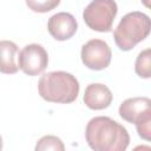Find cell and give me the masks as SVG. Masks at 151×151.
Segmentation results:
<instances>
[{
    "label": "cell",
    "instance_id": "obj_1",
    "mask_svg": "<svg viewBox=\"0 0 151 151\" xmlns=\"http://www.w3.org/2000/svg\"><path fill=\"white\" fill-rule=\"evenodd\" d=\"M87 145L94 151H124L130 144L127 130L110 117L92 118L85 130Z\"/></svg>",
    "mask_w": 151,
    "mask_h": 151
},
{
    "label": "cell",
    "instance_id": "obj_2",
    "mask_svg": "<svg viewBox=\"0 0 151 151\" xmlns=\"http://www.w3.org/2000/svg\"><path fill=\"white\" fill-rule=\"evenodd\" d=\"M79 81L65 71H53L42 74L38 83L40 97L50 103L71 104L79 94Z\"/></svg>",
    "mask_w": 151,
    "mask_h": 151
},
{
    "label": "cell",
    "instance_id": "obj_3",
    "mask_svg": "<svg viewBox=\"0 0 151 151\" xmlns=\"http://www.w3.org/2000/svg\"><path fill=\"white\" fill-rule=\"evenodd\" d=\"M151 21L149 15L143 12H130L119 21L113 32L117 47L120 51H131L137 44L143 41L150 34Z\"/></svg>",
    "mask_w": 151,
    "mask_h": 151
},
{
    "label": "cell",
    "instance_id": "obj_4",
    "mask_svg": "<svg viewBox=\"0 0 151 151\" xmlns=\"http://www.w3.org/2000/svg\"><path fill=\"white\" fill-rule=\"evenodd\" d=\"M119 116L127 123L134 124L138 136L149 142L151 139V100L147 97L125 99L119 106Z\"/></svg>",
    "mask_w": 151,
    "mask_h": 151
},
{
    "label": "cell",
    "instance_id": "obj_5",
    "mask_svg": "<svg viewBox=\"0 0 151 151\" xmlns=\"http://www.w3.org/2000/svg\"><path fill=\"white\" fill-rule=\"evenodd\" d=\"M118 6L114 0H92L83 12V19L88 28L96 32H110Z\"/></svg>",
    "mask_w": 151,
    "mask_h": 151
},
{
    "label": "cell",
    "instance_id": "obj_6",
    "mask_svg": "<svg viewBox=\"0 0 151 151\" xmlns=\"http://www.w3.org/2000/svg\"><path fill=\"white\" fill-rule=\"evenodd\" d=\"M48 65L47 51L39 44H28L22 47L18 57L19 68L27 76L41 74Z\"/></svg>",
    "mask_w": 151,
    "mask_h": 151
},
{
    "label": "cell",
    "instance_id": "obj_7",
    "mask_svg": "<svg viewBox=\"0 0 151 151\" xmlns=\"http://www.w3.org/2000/svg\"><path fill=\"white\" fill-rule=\"evenodd\" d=\"M83 64L93 71L106 68L112 58V52L106 41L101 39H91L81 47L80 52Z\"/></svg>",
    "mask_w": 151,
    "mask_h": 151
},
{
    "label": "cell",
    "instance_id": "obj_8",
    "mask_svg": "<svg viewBox=\"0 0 151 151\" xmlns=\"http://www.w3.org/2000/svg\"><path fill=\"white\" fill-rule=\"evenodd\" d=\"M47 28L52 38L58 41H65L76 34L78 22L71 13L59 12L48 19Z\"/></svg>",
    "mask_w": 151,
    "mask_h": 151
},
{
    "label": "cell",
    "instance_id": "obj_9",
    "mask_svg": "<svg viewBox=\"0 0 151 151\" xmlns=\"http://www.w3.org/2000/svg\"><path fill=\"white\" fill-rule=\"evenodd\" d=\"M113 99L111 90L104 84H90L85 88L83 100L85 105L91 110H104L107 109Z\"/></svg>",
    "mask_w": 151,
    "mask_h": 151
},
{
    "label": "cell",
    "instance_id": "obj_10",
    "mask_svg": "<svg viewBox=\"0 0 151 151\" xmlns=\"http://www.w3.org/2000/svg\"><path fill=\"white\" fill-rule=\"evenodd\" d=\"M18 46L11 40L0 41V72L5 74H15L19 66L15 61Z\"/></svg>",
    "mask_w": 151,
    "mask_h": 151
},
{
    "label": "cell",
    "instance_id": "obj_11",
    "mask_svg": "<svg viewBox=\"0 0 151 151\" xmlns=\"http://www.w3.org/2000/svg\"><path fill=\"white\" fill-rule=\"evenodd\" d=\"M134 71L138 77L149 79L151 77V50L145 48L143 50L134 63Z\"/></svg>",
    "mask_w": 151,
    "mask_h": 151
},
{
    "label": "cell",
    "instance_id": "obj_12",
    "mask_svg": "<svg viewBox=\"0 0 151 151\" xmlns=\"http://www.w3.org/2000/svg\"><path fill=\"white\" fill-rule=\"evenodd\" d=\"M37 151H45V150H54V151H64L65 145L59 137L55 136H44L41 137L35 145Z\"/></svg>",
    "mask_w": 151,
    "mask_h": 151
},
{
    "label": "cell",
    "instance_id": "obj_13",
    "mask_svg": "<svg viewBox=\"0 0 151 151\" xmlns=\"http://www.w3.org/2000/svg\"><path fill=\"white\" fill-rule=\"evenodd\" d=\"M61 0H25L27 7L35 13H47L59 6Z\"/></svg>",
    "mask_w": 151,
    "mask_h": 151
},
{
    "label": "cell",
    "instance_id": "obj_14",
    "mask_svg": "<svg viewBox=\"0 0 151 151\" xmlns=\"http://www.w3.org/2000/svg\"><path fill=\"white\" fill-rule=\"evenodd\" d=\"M0 150H2V137L0 136Z\"/></svg>",
    "mask_w": 151,
    "mask_h": 151
}]
</instances>
